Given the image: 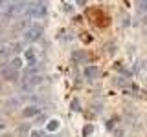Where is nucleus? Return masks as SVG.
Returning <instances> with one entry per match:
<instances>
[{
  "mask_svg": "<svg viewBox=\"0 0 147 137\" xmlns=\"http://www.w3.org/2000/svg\"><path fill=\"white\" fill-rule=\"evenodd\" d=\"M46 15H48V2L46 0H33V2H30L28 11H26V17L30 20H39V18H44Z\"/></svg>",
  "mask_w": 147,
  "mask_h": 137,
  "instance_id": "f257e3e1",
  "label": "nucleus"
},
{
  "mask_svg": "<svg viewBox=\"0 0 147 137\" xmlns=\"http://www.w3.org/2000/svg\"><path fill=\"white\" fill-rule=\"evenodd\" d=\"M42 33H44V29H42V26H40V24H31L24 33H22V39H24V42L33 44V42H37V40H40Z\"/></svg>",
  "mask_w": 147,
  "mask_h": 137,
  "instance_id": "f03ea898",
  "label": "nucleus"
},
{
  "mask_svg": "<svg viewBox=\"0 0 147 137\" xmlns=\"http://www.w3.org/2000/svg\"><path fill=\"white\" fill-rule=\"evenodd\" d=\"M0 75H2V79H6L9 82H17L18 80V71L13 70V68L9 66V62L2 64V68H0Z\"/></svg>",
  "mask_w": 147,
  "mask_h": 137,
  "instance_id": "7ed1b4c3",
  "label": "nucleus"
},
{
  "mask_svg": "<svg viewBox=\"0 0 147 137\" xmlns=\"http://www.w3.org/2000/svg\"><path fill=\"white\" fill-rule=\"evenodd\" d=\"M39 113H40V106H39V104H30V106H26L24 110H22V115H24L26 119L37 117Z\"/></svg>",
  "mask_w": 147,
  "mask_h": 137,
  "instance_id": "20e7f679",
  "label": "nucleus"
},
{
  "mask_svg": "<svg viewBox=\"0 0 147 137\" xmlns=\"http://www.w3.org/2000/svg\"><path fill=\"white\" fill-rule=\"evenodd\" d=\"M30 18H22V20H18L15 26H13V31H17V33H24V31L30 27Z\"/></svg>",
  "mask_w": 147,
  "mask_h": 137,
  "instance_id": "39448f33",
  "label": "nucleus"
},
{
  "mask_svg": "<svg viewBox=\"0 0 147 137\" xmlns=\"http://www.w3.org/2000/svg\"><path fill=\"white\" fill-rule=\"evenodd\" d=\"M59 126H61V121H59V119H50L48 124H46V132L53 134V132H57V130H59Z\"/></svg>",
  "mask_w": 147,
  "mask_h": 137,
  "instance_id": "423d86ee",
  "label": "nucleus"
},
{
  "mask_svg": "<svg viewBox=\"0 0 147 137\" xmlns=\"http://www.w3.org/2000/svg\"><path fill=\"white\" fill-rule=\"evenodd\" d=\"M98 68L96 66H88V68H85V77L86 79H90V80H94V79H98Z\"/></svg>",
  "mask_w": 147,
  "mask_h": 137,
  "instance_id": "0eeeda50",
  "label": "nucleus"
},
{
  "mask_svg": "<svg viewBox=\"0 0 147 137\" xmlns=\"http://www.w3.org/2000/svg\"><path fill=\"white\" fill-rule=\"evenodd\" d=\"M24 59H26L28 62H30V66H31V64H39V62H37V57H35V51H33L31 48L24 51Z\"/></svg>",
  "mask_w": 147,
  "mask_h": 137,
  "instance_id": "6e6552de",
  "label": "nucleus"
},
{
  "mask_svg": "<svg viewBox=\"0 0 147 137\" xmlns=\"http://www.w3.org/2000/svg\"><path fill=\"white\" fill-rule=\"evenodd\" d=\"M11 53L13 51H11V46H9V44H0V59H6Z\"/></svg>",
  "mask_w": 147,
  "mask_h": 137,
  "instance_id": "1a4fd4ad",
  "label": "nucleus"
},
{
  "mask_svg": "<svg viewBox=\"0 0 147 137\" xmlns=\"http://www.w3.org/2000/svg\"><path fill=\"white\" fill-rule=\"evenodd\" d=\"M9 66H11L13 68V70H20V68H22V59L20 57H13L11 59V61H9Z\"/></svg>",
  "mask_w": 147,
  "mask_h": 137,
  "instance_id": "9d476101",
  "label": "nucleus"
},
{
  "mask_svg": "<svg viewBox=\"0 0 147 137\" xmlns=\"http://www.w3.org/2000/svg\"><path fill=\"white\" fill-rule=\"evenodd\" d=\"M9 46H11V51H13V53H20L22 42H9Z\"/></svg>",
  "mask_w": 147,
  "mask_h": 137,
  "instance_id": "9b49d317",
  "label": "nucleus"
},
{
  "mask_svg": "<svg viewBox=\"0 0 147 137\" xmlns=\"http://www.w3.org/2000/svg\"><path fill=\"white\" fill-rule=\"evenodd\" d=\"M48 134H46L44 130H31V134H30V137H46Z\"/></svg>",
  "mask_w": 147,
  "mask_h": 137,
  "instance_id": "f8f14e48",
  "label": "nucleus"
},
{
  "mask_svg": "<svg viewBox=\"0 0 147 137\" xmlns=\"http://www.w3.org/2000/svg\"><path fill=\"white\" fill-rule=\"evenodd\" d=\"M72 59H74V61H77V62H83V61H85V53H81V51H76V53L72 55Z\"/></svg>",
  "mask_w": 147,
  "mask_h": 137,
  "instance_id": "ddd939ff",
  "label": "nucleus"
},
{
  "mask_svg": "<svg viewBox=\"0 0 147 137\" xmlns=\"http://www.w3.org/2000/svg\"><path fill=\"white\" fill-rule=\"evenodd\" d=\"M42 121H46V115H39V117H37V124H42Z\"/></svg>",
  "mask_w": 147,
  "mask_h": 137,
  "instance_id": "4468645a",
  "label": "nucleus"
},
{
  "mask_svg": "<svg viewBox=\"0 0 147 137\" xmlns=\"http://www.w3.org/2000/svg\"><path fill=\"white\" fill-rule=\"evenodd\" d=\"M83 132H85V135H88L90 132H92V126H86V128H85V130H83Z\"/></svg>",
  "mask_w": 147,
  "mask_h": 137,
  "instance_id": "2eb2a0df",
  "label": "nucleus"
},
{
  "mask_svg": "<svg viewBox=\"0 0 147 137\" xmlns=\"http://www.w3.org/2000/svg\"><path fill=\"white\" fill-rule=\"evenodd\" d=\"M136 4H138V6H145L147 0H136Z\"/></svg>",
  "mask_w": 147,
  "mask_h": 137,
  "instance_id": "dca6fc26",
  "label": "nucleus"
},
{
  "mask_svg": "<svg viewBox=\"0 0 147 137\" xmlns=\"http://www.w3.org/2000/svg\"><path fill=\"white\" fill-rule=\"evenodd\" d=\"M72 108L74 110H79V102H77V100H76V102H72Z\"/></svg>",
  "mask_w": 147,
  "mask_h": 137,
  "instance_id": "f3484780",
  "label": "nucleus"
},
{
  "mask_svg": "<svg viewBox=\"0 0 147 137\" xmlns=\"http://www.w3.org/2000/svg\"><path fill=\"white\" fill-rule=\"evenodd\" d=\"M4 126H6V122H4V119H0V130H4Z\"/></svg>",
  "mask_w": 147,
  "mask_h": 137,
  "instance_id": "a211bd4d",
  "label": "nucleus"
},
{
  "mask_svg": "<svg viewBox=\"0 0 147 137\" xmlns=\"http://www.w3.org/2000/svg\"><path fill=\"white\" fill-rule=\"evenodd\" d=\"M46 137H61V135H55V134H48Z\"/></svg>",
  "mask_w": 147,
  "mask_h": 137,
  "instance_id": "6ab92c4d",
  "label": "nucleus"
},
{
  "mask_svg": "<svg viewBox=\"0 0 147 137\" xmlns=\"http://www.w3.org/2000/svg\"><path fill=\"white\" fill-rule=\"evenodd\" d=\"M145 20H147V15H145Z\"/></svg>",
  "mask_w": 147,
  "mask_h": 137,
  "instance_id": "aec40b11",
  "label": "nucleus"
}]
</instances>
